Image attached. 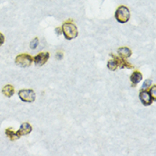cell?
<instances>
[{"instance_id": "8fae6325", "label": "cell", "mask_w": 156, "mask_h": 156, "mask_svg": "<svg viewBox=\"0 0 156 156\" xmlns=\"http://www.w3.org/2000/svg\"><path fill=\"white\" fill-rule=\"evenodd\" d=\"M143 80V74L138 71H135L131 75V82L132 83V86H136Z\"/></svg>"}, {"instance_id": "7a4b0ae2", "label": "cell", "mask_w": 156, "mask_h": 156, "mask_svg": "<svg viewBox=\"0 0 156 156\" xmlns=\"http://www.w3.org/2000/svg\"><path fill=\"white\" fill-rule=\"evenodd\" d=\"M114 16H115V19L117 20L118 22L124 24V23H126L129 21L130 17H131V13H130V10L126 6L121 5L116 9Z\"/></svg>"}, {"instance_id": "30bf717a", "label": "cell", "mask_w": 156, "mask_h": 156, "mask_svg": "<svg viewBox=\"0 0 156 156\" xmlns=\"http://www.w3.org/2000/svg\"><path fill=\"white\" fill-rule=\"evenodd\" d=\"M5 134L9 137V139L10 141H16V140L19 139L21 137V136L18 134V132L14 131L13 128H7L5 130Z\"/></svg>"}, {"instance_id": "52a82bcc", "label": "cell", "mask_w": 156, "mask_h": 156, "mask_svg": "<svg viewBox=\"0 0 156 156\" xmlns=\"http://www.w3.org/2000/svg\"><path fill=\"white\" fill-rule=\"evenodd\" d=\"M33 131V127L32 126L30 125L29 123H23V124H21V127H20V129L18 130V134L21 136H27L28 135L29 133H31Z\"/></svg>"}, {"instance_id": "d6986e66", "label": "cell", "mask_w": 156, "mask_h": 156, "mask_svg": "<svg viewBox=\"0 0 156 156\" xmlns=\"http://www.w3.org/2000/svg\"><path fill=\"white\" fill-rule=\"evenodd\" d=\"M55 33L58 34V35H60L61 34H62V31H61V28H59V27H58V28H55Z\"/></svg>"}, {"instance_id": "8992f818", "label": "cell", "mask_w": 156, "mask_h": 156, "mask_svg": "<svg viewBox=\"0 0 156 156\" xmlns=\"http://www.w3.org/2000/svg\"><path fill=\"white\" fill-rule=\"evenodd\" d=\"M50 58L49 52H41L38 55H37L34 58V62L36 66H43L46 63L48 60Z\"/></svg>"}, {"instance_id": "9a60e30c", "label": "cell", "mask_w": 156, "mask_h": 156, "mask_svg": "<svg viewBox=\"0 0 156 156\" xmlns=\"http://www.w3.org/2000/svg\"><path fill=\"white\" fill-rule=\"evenodd\" d=\"M152 84V80H147L144 81V83L143 84L142 86V90H147V89Z\"/></svg>"}, {"instance_id": "277c9868", "label": "cell", "mask_w": 156, "mask_h": 156, "mask_svg": "<svg viewBox=\"0 0 156 156\" xmlns=\"http://www.w3.org/2000/svg\"><path fill=\"white\" fill-rule=\"evenodd\" d=\"M18 96L21 101L24 102H34L36 98V95L33 90L31 89H25L21 90L18 92Z\"/></svg>"}, {"instance_id": "7c38bea8", "label": "cell", "mask_w": 156, "mask_h": 156, "mask_svg": "<svg viewBox=\"0 0 156 156\" xmlns=\"http://www.w3.org/2000/svg\"><path fill=\"white\" fill-rule=\"evenodd\" d=\"M2 92H3V94L5 97H11L15 94V89H14V87L11 84H6L3 88V90H2Z\"/></svg>"}, {"instance_id": "5bb4252c", "label": "cell", "mask_w": 156, "mask_h": 156, "mask_svg": "<svg viewBox=\"0 0 156 156\" xmlns=\"http://www.w3.org/2000/svg\"><path fill=\"white\" fill-rule=\"evenodd\" d=\"M38 43H39V41H38V38H34V39L32 40L31 44H30V47H31V49H32V50H35V49L38 47Z\"/></svg>"}, {"instance_id": "9c48e42d", "label": "cell", "mask_w": 156, "mask_h": 156, "mask_svg": "<svg viewBox=\"0 0 156 156\" xmlns=\"http://www.w3.org/2000/svg\"><path fill=\"white\" fill-rule=\"evenodd\" d=\"M111 56L113 57V59L109 60V61L108 62L107 67H108V68L109 70H111V71H115V70L119 68L118 58H117V56H115L114 55H111Z\"/></svg>"}, {"instance_id": "5b68a950", "label": "cell", "mask_w": 156, "mask_h": 156, "mask_svg": "<svg viewBox=\"0 0 156 156\" xmlns=\"http://www.w3.org/2000/svg\"><path fill=\"white\" fill-rule=\"evenodd\" d=\"M139 98L141 102L146 107L151 105L153 101H154V99L151 97V95L149 94L148 91L145 90H141V91L139 93Z\"/></svg>"}, {"instance_id": "ac0fdd59", "label": "cell", "mask_w": 156, "mask_h": 156, "mask_svg": "<svg viewBox=\"0 0 156 156\" xmlns=\"http://www.w3.org/2000/svg\"><path fill=\"white\" fill-rule=\"evenodd\" d=\"M62 56H63V54H62V52H58L57 54H56V58L57 59H62Z\"/></svg>"}, {"instance_id": "2e32d148", "label": "cell", "mask_w": 156, "mask_h": 156, "mask_svg": "<svg viewBox=\"0 0 156 156\" xmlns=\"http://www.w3.org/2000/svg\"><path fill=\"white\" fill-rule=\"evenodd\" d=\"M155 91H156V86L155 85H154L152 88L150 89V91H149V94L151 95V97H153V99H154V101H155Z\"/></svg>"}, {"instance_id": "e0dca14e", "label": "cell", "mask_w": 156, "mask_h": 156, "mask_svg": "<svg viewBox=\"0 0 156 156\" xmlns=\"http://www.w3.org/2000/svg\"><path fill=\"white\" fill-rule=\"evenodd\" d=\"M4 34H1L0 33V46L2 45V44H4Z\"/></svg>"}, {"instance_id": "4fadbf2b", "label": "cell", "mask_w": 156, "mask_h": 156, "mask_svg": "<svg viewBox=\"0 0 156 156\" xmlns=\"http://www.w3.org/2000/svg\"><path fill=\"white\" fill-rule=\"evenodd\" d=\"M118 58V63H119V67L120 68H129V69H131V68H133V66L130 64L129 62H127L126 59H125V58H119V57H117Z\"/></svg>"}, {"instance_id": "3957f363", "label": "cell", "mask_w": 156, "mask_h": 156, "mask_svg": "<svg viewBox=\"0 0 156 156\" xmlns=\"http://www.w3.org/2000/svg\"><path fill=\"white\" fill-rule=\"evenodd\" d=\"M33 61H34V58L28 54H20L16 57L15 62L17 66L21 68H27L31 66Z\"/></svg>"}, {"instance_id": "6da1fadb", "label": "cell", "mask_w": 156, "mask_h": 156, "mask_svg": "<svg viewBox=\"0 0 156 156\" xmlns=\"http://www.w3.org/2000/svg\"><path fill=\"white\" fill-rule=\"evenodd\" d=\"M62 33L64 37L68 40H72L78 37L79 31L76 25L71 21H66L62 24Z\"/></svg>"}, {"instance_id": "ba28073f", "label": "cell", "mask_w": 156, "mask_h": 156, "mask_svg": "<svg viewBox=\"0 0 156 156\" xmlns=\"http://www.w3.org/2000/svg\"><path fill=\"white\" fill-rule=\"evenodd\" d=\"M118 53L121 58H125V59L131 57V55H132V52L128 47H121L118 49Z\"/></svg>"}]
</instances>
